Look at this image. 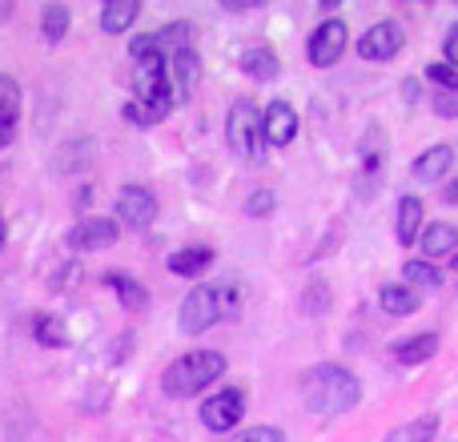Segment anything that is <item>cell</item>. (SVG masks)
<instances>
[{
    "label": "cell",
    "mask_w": 458,
    "mask_h": 442,
    "mask_svg": "<svg viewBox=\"0 0 458 442\" xmlns=\"http://www.w3.org/2000/svg\"><path fill=\"white\" fill-rule=\"evenodd\" d=\"M403 282H406V290H411V285H427V290H435V285L443 282V269H438L435 261H406Z\"/></svg>",
    "instance_id": "83f0119b"
},
{
    "label": "cell",
    "mask_w": 458,
    "mask_h": 442,
    "mask_svg": "<svg viewBox=\"0 0 458 442\" xmlns=\"http://www.w3.org/2000/svg\"><path fill=\"white\" fill-rule=\"evenodd\" d=\"M382 157H386V137H382V129H370V137L362 141V166H366V174H378Z\"/></svg>",
    "instance_id": "f1b7e54d"
},
{
    "label": "cell",
    "mask_w": 458,
    "mask_h": 442,
    "mask_svg": "<svg viewBox=\"0 0 458 442\" xmlns=\"http://www.w3.org/2000/svg\"><path fill=\"white\" fill-rule=\"evenodd\" d=\"M133 101H174L169 97V77H165V61H137L133 77ZM177 105V101H174Z\"/></svg>",
    "instance_id": "7c38bea8"
},
{
    "label": "cell",
    "mask_w": 458,
    "mask_h": 442,
    "mask_svg": "<svg viewBox=\"0 0 458 442\" xmlns=\"http://www.w3.org/2000/svg\"><path fill=\"white\" fill-rule=\"evenodd\" d=\"M141 16V4L137 0H109V4L101 8V32H109V37H117V32H129V24Z\"/></svg>",
    "instance_id": "ffe728a7"
},
{
    "label": "cell",
    "mask_w": 458,
    "mask_h": 442,
    "mask_svg": "<svg viewBox=\"0 0 458 442\" xmlns=\"http://www.w3.org/2000/svg\"><path fill=\"white\" fill-rule=\"evenodd\" d=\"M225 137H229V149H233L237 161L245 166H266V133H261V113L253 101H233L229 105V117H225Z\"/></svg>",
    "instance_id": "277c9868"
},
{
    "label": "cell",
    "mask_w": 458,
    "mask_h": 442,
    "mask_svg": "<svg viewBox=\"0 0 458 442\" xmlns=\"http://www.w3.org/2000/svg\"><path fill=\"white\" fill-rule=\"evenodd\" d=\"M0 245H4V217H0Z\"/></svg>",
    "instance_id": "60d3db41"
},
{
    "label": "cell",
    "mask_w": 458,
    "mask_h": 442,
    "mask_svg": "<svg viewBox=\"0 0 458 442\" xmlns=\"http://www.w3.org/2000/svg\"><path fill=\"white\" fill-rule=\"evenodd\" d=\"M242 414H245V395L237 387L217 390V395H209L206 403H201V422H206V430H214V435L233 430L237 422H242Z\"/></svg>",
    "instance_id": "8992f818"
},
{
    "label": "cell",
    "mask_w": 458,
    "mask_h": 442,
    "mask_svg": "<svg viewBox=\"0 0 458 442\" xmlns=\"http://www.w3.org/2000/svg\"><path fill=\"white\" fill-rule=\"evenodd\" d=\"M242 314V290L229 282L217 285H198V290L185 293L182 302V330L185 334H206L209 326L225 322V318Z\"/></svg>",
    "instance_id": "7a4b0ae2"
},
{
    "label": "cell",
    "mask_w": 458,
    "mask_h": 442,
    "mask_svg": "<svg viewBox=\"0 0 458 442\" xmlns=\"http://www.w3.org/2000/svg\"><path fill=\"white\" fill-rule=\"evenodd\" d=\"M165 77H169V97H174L177 105L190 101L193 89H198V81H201V56L193 53V48L169 56V61H165Z\"/></svg>",
    "instance_id": "8fae6325"
},
{
    "label": "cell",
    "mask_w": 458,
    "mask_h": 442,
    "mask_svg": "<svg viewBox=\"0 0 458 442\" xmlns=\"http://www.w3.org/2000/svg\"><path fill=\"white\" fill-rule=\"evenodd\" d=\"M419 245H422V253H427V258H446V253L458 250V225H451V221H435V225H422Z\"/></svg>",
    "instance_id": "9a60e30c"
},
{
    "label": "cell",
    "mask_w": 458,
    "mask_h": 442,
    "mask_svg": "<svg viewBox=\"0 0 458 442\" xmlns=\"http://www.w3.org/2000/svg\"><path fill=\"white\" fill-rule=\"evenodd\" d=\"M237 64H242V72L245 77H253V81H274L277 72H282V64H277V56H274V48H266V45H253V48H245L242 56H237Z\"/></svg>",
    "instance_id": "2e32d148"
},
{
    "label": "cell",
    "mask_w": 458,
    "mask_h": 442,
    "mask_svg": "<svg viewBox=\"0 0 458 442\" xmlns=\"http://www.w3.org/2000/svg\"><path fill=\"white\" fill-rule=\"evenodd\" d=\"M69 8L64 4H45V13H40V32H45L48 45H56V40H64V32H69Z\"/></svg>",
    "instance_id": "4316f807"
},
{
    "label": "cell",
    "mask_w": 458,
    "mask_h": 442,
    "mask_svg": "<svg viewBox=\"0 0 458 442\" xmlns=\"http://www.w3.org/2000/svg\"><path fill=\"white\" fill-rule=\"evenodd\" d=\"M77 277H81V266H77V261H72L69 269H61V274L53 277V285H56V290H64V285H72V282H77Z\"/></svg>",
    "instance_id": "d590c367"
},
{
    "label": "cell",
    "mask_w": 458,
    "mask_h": 442,
    "mask_svg": "<svg viewBox=\"0 0 458 442\" xmlns=\"http://www.w3.org/2000/svg\"><path fill=\"white\" fill-rule=\"evenodd\" d=\"M229 442H285V435L277 427H250V430H242V435L229 438Z\"/></svg>",
    "instance_id": "4dcf8cb0"
},
{
    "label": "cell",
    "mask_w": 458,
    "mask_h": 442,
    "mask_svg": "<svg viewBox=\"0 0 458 442\" xmlns=\"http://www.w3.org/2000/svg\"><path fill=\"white\" fill-rule=\"evenodd\" d=\"M326 302H330V290H326V282H314V285L306 290V298H301V306H306L310 314H322Z\"/></svg>",
    "instance_id": "d6a6232c"
},
{
    "label": "cell",
    "mask_w": 458,
    "mask_h": 442,
    "mask_svg": "<svg viewBox=\"0 0 458 442\" xmlns=\"http://www.w3.org/2000/svg\"><path fill=\"white\" fill-rule=\"evenodd\" d=\"M454 166V149L451 145H435V149H427L419 161H414V177L427 185H435L438 177H446V169Z\"/></svg>",
    "instance_id": "d6986e66"
},
{
    "label": "cell",
    "mask_w": 458,
    "mask_h": 442,
    "mask_svg": "<svg viewBox=\"0 0 458 442\" xmlns=\"http://www.w3.org/2000/svg\"><path fill=\"white\" fill-rule=\"evenodd\" d=\"M403 53V24L394 21H378L362 32L358 40V56L362 61H390V56Z\"/></svg>",
    "instance_id": "9c48e42d"
},
{
    "label": "cell",
    "mask_w": 458,
    "mask_h": 442,
    "mask_svg": "<svg viewBox=\"0 0 458 442\" xmlns=\"http://www.w3.org/2000/svg\"><path fill=\"white\" fill-rule=\"evenodd\" d=\"M8 13H13V4H0V21H4V16H8Z\"/></svg>",
    "instance_id": "ab89813d"
},
{
    "label": "cell",
    "mask_w": 458,
    "mask_h": 442,
    "mask_svg": "<svg viewBox=\"0 0 458 442\" xmlns=\"http://www.w3.org/2000/svg\"><path fill=\"white\" fill-rule=\"evenodd\" d=\"M89 201H93V190H89V185H85V190H81V198H77V209H85Z\"/></svg>",
    "instance_id": "f35d334b"
},
{
    "label": "cell",
    "mask_w": 458,
    "mask_h": 442,
    "mask_svg": "<svg viewBox=\"0 0 458 442\" xmlns=\"http://www.w3.org/2000/svg\"><path fill=\"white\" fill-rule=\"evenodd\" d=\"M174 109H177L174 101H129L125 105V121L129 125H137V129H149V125H161Z\"/></svg>",
    "instance_id": "7402d4cb"
},
{
    "label": "cell",
    "mask_w": 458,
    "mask_h": 442,
    "mask_svg": "<svg viewBox=\"0 0 458 442\" xmlns=\"http://www.w3.org/2000/svg\"><path fill=\"white\" fill-rule=\"evenodd\" d=\"M306 53H310V64H318V69L338 64V56L346 53V24L342 21H322L314 29V37H310Z\"/></svg>",
    "instance_id": "30bf717a"
},
{
    "label": "cell",
    "mask_w": 458,
    "mask_h": 442,
    "mask_svg": "<svg viewBox=\"0 0 458 442\" xmlns=\"http://www.w3.org/2000/svg\"><path fill=\"white\" fill-rule=\"evenodd\" d=\"M435 113H443V117H458V93H435Z\"/></svg>",
    "instance_id": "836d02e7"
},
{
    "label": "cell",
    "mask_w": 458,
    "mask_h": 442,
    "mask_svg": "<svg viewBox=\"0 0 458 442\" xmlns=\"http://www.w3.org/2000/svg\"><path fill=\"white\" fill-rule=\"evenodd\" d=\"M443 53H446V64H451V69H458V24H451V32H446Z\"/></svg>",
    "instance_id": "e575fe53"
},
{
    "label": "cell",
    "mask_w": 458,
    "mask_h": 442,
    "mask_svg": "<svg viewBox=\"0 0 458 442\" xmlns=\"http://www.w3.org/2000/svg\"><path fill=\"white\" fill-rule=\"evenodd\" d=\"M438 435V419L435 414H422V419H411L403 427H394L382 442H435Z\"/></svg>",
    "instance_id": "d4e9b609"
},
{
    "label": "cell",
    "mask_w": 458,
    "mask_h": 442,
    "mask_svg": "<svg viewBox=\"0 0 458 442\" xmlns=\"http://www.w3.org/2000/svg\"><path fill=\"white\" fill-rule=\"evenodd\" d=\"M209 261H214L209 245H185V250H177L174 258H169V269H174L177 277H201L209 269Z\"/></svg>",
    "instance_id": "ac0fdd59"
},
{
    "label": "cell",
    "mask_w": 458,
    "mask_h": 442,
    "mask_svg": "<svg viewBox=\"0 0 458 442\" xmlns=\"http://www.w3.org/2000/svg\"><path fill=\"white\" fill-rule=\"evenodd\" d=\"M403 93H406V101H419V85H414V81H406V85H403Z\"/></svg>",
    "instance_id": "8d00e7d4"
},
{
    "label": "cell",
    "mask_w": 458,
    "mask_h": 442,
    "mask_svg": "<svg viewBox=\"0 0 458 442\" xmlns=\"http://www.w3.org/2000/svg\"><path fill=\"white\" fill-rule=\"evenodd\" d=\"M274 206H277L274 193H269V190H258L250 201H245V214H250V217H266V214H274Z\"/></svg>",
    "instance_id": "1f68e13d"
},
{
    "label": "cell",
    "mask_w": 458,
    "mask_h": 442,
    "mask_svg": "<svg viewBox=\"0 0 458 442\" xmlns=\"http://www.w3.org/2000/svg\"><path fill=\"white\" fill-rule=\"evenodd\" d=\"M378 302H382V310H386V314H394V318H406V314H414V310H419V293L406 290V285H398V282L382 285Z\"/></svg>",
    "instance_id": "cb8c5ba5"
},
{
    "label": "cell",
    "mask_w": 458,
    "mask_h": 442,
    "mask_svg": "<svg viewBox=\"0 0 458 442\" xmlns=\"http://www.w3.org/2000/svg\"><path fill=\"white\" fill-rule=\"evenodd\" d=\"M185 48H193L190 21L165 24V29H157V32H145V37L129 40V56H133V61H169V56L185 53Z\"/></svg>",
    "instance_id": "5b68a950"
},
{
    "label": "cell",
    "mask_w": 458,
    "mask_h": 442,
    "mask_svg": "<svg viewBox=\"0 0 458 442\" xmlns=\"http://www.w3.org/2000/svg\"><path fill=\"white\" fill-rule=\"evenodd\" d=\"M157 217V193L145 190V185H125L117 193V221L121 225H133V229H145L153 225Z\"/></svg>",
    "instance_id": "ba28073f"
},
{
    "label": "cell",
    "mask_w": 458,
    "mask_h": 442,
    "mask_svg": "<svg viewBox=\"0 0 458 442\" xmlns=\"http://www.w3.org/2000/svg\"><path fill=\"white\" fill-rule=\"evenodd\" d=\"M427 209H422V201L419 198H403L398 201V242L403 245H411V242H419V234H422V225H427Z\"/></svg>",
    "instance_id": "44dd1931"
},
{
    "label": "cell",
    "mask_w": 458,
    "mask_h": 442,
    "mask_svg": "<svg viewBox=\"0 0 458 442\" xmlns=\"http://www.w3.org/2000/svg\"><path fill=\"white\" fill-rule=\"evenodd\" d=\"M301 398H306V406L314 414H322V419H338V414H346V411L358 406V398H362V382H358L346 366L322 362V366H314V370H306V378H301Z\"/></svg>",
    "instance_id": "6da1fadb"
},
{
    "label": "cell",
    "mask_w": 458,
    "mask_h": 442,
    "mask_svg": "<svg viewBox=\"0 0 458 442\" xmlns=\"http://www.w3.org/2000/svg\"><path fill=\"white\" fill-rule=\"evenodd\" d=\"M222 374H225V354H217V350H190V354H182L177 362L165 366L161 387H165L169 398H193L206 387H214Z\"/></svg>",
    "instance_id": "3957f363"
},
{
    "label": "cell",
    "mask_w": 458,
    "mask_h": 442,
    "mask_svg": "<svg viewBox=\"0 0 458 442\" xmlns=\"http://www.w3.org/2000/svg\"><path fill=\"white\" fill-rule=\"evenodd\" d=\"M16 121H21V85L8 72H0V149L13 145Z\"/></svg>",
    "instance_id": "5bb4252c"
},
{
    "label": "cell",
    "mask_w": 458,
    "mask_h": 442,
    "mask_svg": "<svg viewBox=\"0 0 458 442\" xmlns=\"http://www.w3.org/2000/svg\"><path fill=\"white\" fill-rule=\"evenodd\" d=\"M117 234L121 225H113V217H81L64 242H69L72 253H93V250H109L117 242Z\"/></svg>",
    "instance_id": "52a82bcc"
},
{
    "label": "cell",
    "mask_w": 458,
    "mask_h": 442,
    "mask_svg": "<svg viewBox=\"0 0 458 442\" xmlns=\"http://www.w3.org/2000/svg\"><path fill=\"white\" fill-rule=\"evenodd\" d=\"M105 285H109L113 293H117V302L125 310H145V302H149V293H145V285L137 282V277H129V274H121V269H109V274H105Z\"/></svg>",
    "instance_id": "e0dca14e"
},
{
    "label": "cell",
    "mask_w": 458,
    "mask_h": 442,
    "mask_svg": "<svg viewBox=\"0 0 458 442\" xmlns=\"http://www.w3.org/2000/svg\"><path fill=\"white\" fill-rule=\"evenodd\" d=\"M32 338H37L40 346H53V350L69 346V330H64V322L61 318H48V314L32 318Z\"/></svg>",
    "instance_id": "484cf974"
},
{
    "label": "cell",
    "mask_w": 458,
    "mask_h": 442,
    "mask_svg": "<svg viewBox=\"0 0 458 442\" xmlns=\"http://www.w3.org/2000/svg\"><path fill=\"white\" fill-rule=\"evenodd\" d=\"M443 201H451V206H458V182L446 185V193H443Z\"/></svg>",
    "instance_id": "74e56055"
},
{
    "label": "cell",
    "mask_w": 458,
    "mask_h": 442,
    "mask_svg": "<svg viewBox=\"0 0 458 442\" xmlns=\"http://www.w3.org/2000/svg\"><path fill=\"white\" fill-rule=\"evenodd\" d=\"M427 77L435 81L443 93H458V69H451L446 61H430V64H427Z\"/></svg>",
    "instance_id": "f546056e"
},
{
    "label": "cell",
    "mask_w": 458,
    "mask_h": 442,
    "mask_svg": "<svg viewBox=\"0 0 458 442\" xmlns=\"http://www.w3.org/2000/svg\"><path fill=\"white\" fill-rule=\"evenodd\" d=\"M435 350H438V334H414V338H406V342H394V358L403 366L427 362Z\"/></svg>",
    "instance_id": "603a6c76"
},
{
    "label": "cell",
    "mask_w": 458,
    "mask_h": 442,
    "mask_svg": "<svg viewBox=\"0 0 458 442\" xmlns=\"http://www.w3.org/2000/svg\"><path fill=\"white\" fill-rule=\"evenodd\" d=\"M298 113L290 109L285 101H274L261 117V133H266V145H290L298 137Z\"/></svg>",
    "instance_id": "4fadbf2b"
}]
</instances>
